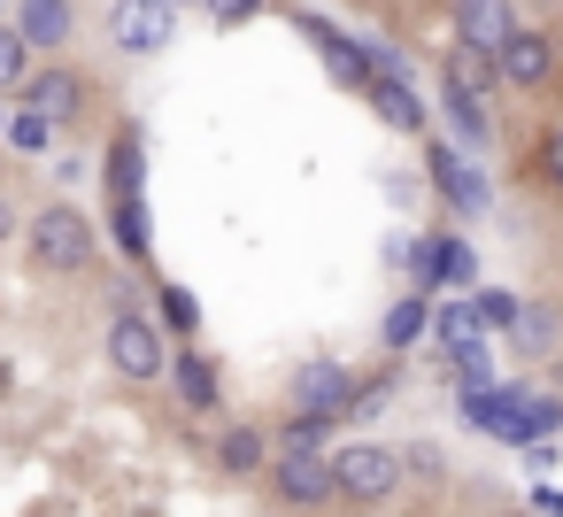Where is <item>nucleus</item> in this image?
<instances>
[{
	"instance_id": "f257e3e1",
	"label": "nucleus",
	"mask_w": 563,
	"mask_h": 517,
	"mask_svg": "<svg viewBox=\"0 0 563 517\" xmlns=\"http://www.w3.org/2000/svg\"><path fill=\"white\" fill-rule=\"evenodd\" d=\"M24 255H32V271H40V278H86V271H93V255H101V240H93L86 209L47 201V209L24 224Z\"/></svg>"
},
{
	"instance_id": "f03ea898",
	"label": "nucleus",
	"mask_w": 563,
	"mask_h": 517,
	"mask_svg": "<svg viewBox=\"0 0 563 517\" xmlns=\"http://www.w3.org/2000/svg\"><path fill=\"white\" fill-rule=\"evenodd\" d=\"M101 355H109V371L124 378V386H155V378H170V340H163V317H147V309H109V332H101Z\"/></svg>"
},
{
	"instance_id": "7ed1b4c3",
	"label": "nucleus",
	"mask_w": 563,
	"mask_h": 517,
	"mask_svg": "<svg viewBox=\"0 0 563 517\" xmlns=\"http://www.w3.org/2000/svg\"><path fill=\"white\" fill-rule=\"evenodd\" d=\"M355 409H363V378H355L347 363H332V355L294 363V378H286V417L340 425V417H355Z\"/></svg>"
},
{
	"instance_id": "20e7f679",
	"label": "nucleus",
	"mask_w": 563,
	"mask_h": 517,
	"mask_svg": "<svg viewBox=\"0 0 563 517\" xmlns=\"http://www.w3.org/2000/svg\"><path fill=\"white\" fill-rule=\"evenodd\" d=\"M332 479H340L347 509H378V502H394V486L409 479V463L386 440H347V448H332Z\"/></svg>"
},
{
	"instance_id": "39448f33",
	"label": "nucleus",
	"mask_w": 563,
	"mask_h": 517,
	"mask_svg": "<svg viewBox=\"0 0 563 517\" xmlns=\"http://www.w3.org/2000/svg\"><path fill=\"white\" fill-rule=\"evenodd\" d=\"M140 178H147V155H140V140L124 132L117 155H109V217H117V248H124L132 263H147V194H140Z\"/></svg>"
},
{
	"instance_id": "423d86ee",
	"label": "nucleus",
	"mask_w": 563,
	"mask_h": 517,
	"mask_svg": "<svg viewBox=\"0 0 563 517\" xmlns=\"http://www.w3.org/2000/svg\"><path fill=\"white\" fill-rule=\"evenodd\" d=\"M424 178H432V194H440L455 217H486V209H494V186H486V170L471 163L463 140H432V147H424Z\"/></svg>"
},
{
	"instance_id": "0eeeda50",
	"label": "nucleus",
	"mask_w": 563,
	"mask_h": 517,
	"mask_svg": "<svg viewBox=\"0 0 563 517\" xmlns=\"http://www.w3.org/2000/svg\"><path fill=\"white\" fill-rule=\"evenodd\" d=\"M170 40H178V9H170V0H109V47L117 55L147 63Z\"/></svg>"
},
{
	"instance_id": "6e6552de",
	"label": "nucleus",
	"mask_w": 563,
	"mask_h": 517,
	"mask_svg": "<svg viewBox=\"0 0 563 517\" xmlns=\"http://www.w3.org/2000/svg\"><path fill=\"white\" fill-rule=\"evenodd\" d=\"M271 494H278V509H332V502H340L332 455H317V448H278V463H271Z\"/></svg>"
},
{
	"instance_id": "1a4fd4ad",
	"label": "nucleus",
	"mask_w": 563,
	"mask_h": 517,
	"mask_svg": "<svg viewBox=\"0 0 563 517\" xmlns=\"http://www.w3.org/2000/svg\"><path fill=\"white\" fill-rule=\"evenodd\" d=\"M409 271H417V294H471L478 286V255H471V240H455V232H424L417 248H409Z\"/></svg>"
},
{
	"instance_id": "9d476101",
	"label": "nucleus",
	"mask_w": 563,
	"mask_h": 517,
	"mask_svg": "<svg viewBox=\"0 0 563 517\" xmlns=\"http://www.w3.org/2000/svg\"><path fill=\"white\" fill-rule=\"evenodd\" d=\"M517 394H525V386H463V394H455V409H463V425H471V432H486V440H501V448H532Z\"/></svg>"
},
{
	"instance_id": "9b49d317",
	"label": "nucleus",
	"mask_w": 563,
	"mask_h": 517,
	"mask_svg": "<svg viewBox=\"0 0 563 517\" xmlns=\"http://www.w3.org/2000/svg\"><path fill=\"white\" fill-rule=\"evenodd\" d=\"M494 63H501V86H509V94H548V78H555V40L532 32V24H517Z\"/></svg>"
},
{
	"instance_id": "f8f14e48",
	"label": "nucleus",
	"mask_w": 563,
	"mask_h": 517,
	"mask_svg": "<svg viewBox=\"0 0 563 517\" xmlns=\"http://www.w3.org/2000/svg\"><path fill=\"white\" fill-rule=\"evenodd\" d=\"M170 394H178L186 417H217V409H224V371H217L201 348H178V355H170Z\"/></svg>"
},
{
	"instance_id": "ddd939ff",
	"label": "nucleus",
	"mask_w": 563,
	"mask_h": 517,
	"mask_svg": "<svg viewBox=\"0 0 563 517\" xmlns=\"http://www.w3.org/2000/svg\"><path fill=\"white\" fill-rule=\"evenodd\" d=\"M271 463H278V448H271L263 425L240 417V425L217 432V471H224V479H271Z\"/></svg>"
},
{
	"instance_id": "4468645a",
	"label": "nucleus",
	"mask_w": 563,
	"mask_h": 517,
	"mask_svg": "<svg viewBox=\"0 0 563 517\" xmlns=\"http://www.w3.org/2000/svg\"><path fill=\"white\" fill-rule=\"evenodd\" d=\"M24 109H40V117L63 132V124H78V109H86V78H78V70H32V78H24Z\"/></svg>"
},
{
	"instance_id": "2eb2a0df",
	"label": "nucleus",
	"mask_w": 563,
	"mask_h": 517,
	"mask_svg": "<svg viewBox=\"0 0 563 517\" xmlns=\"http://www.w3.org/2000/svg\"><path fill=\"white\" fill-rule=\"evenodd\" d=\"M509 32H517V9H509V0H455V40H463V47L501 55Z\"/></svg>"
},
{
	"instance_id": "dca6fc26",
	"label": "nucleus",
	"mask_w": 563,
	"mask_h": 517,
	"mask_svg": "<svg viewBox=\"0 0 563 517\" xmlns=\"http://www.w3.org/2000/svg\"><path fill=\"white\" fill-rule=\"evenodd\" d=\"M432 317H440V309H432V294H417V286H409V294L386 309V324H378V348H386V355H409L417 340H432Z\"/></svg>"
},
{
	"instance_id": "f3484780",
	"label": "nucleus",
	"mask_w": 563,
	"mask_h": 517,
	"mask_svg": "<svg viewBox=\"0 0 563 517\" xmlns=\"http://www.w3.org/2000/svg\"><path fill=\"white\" fill-rule=\"evenodd\" d=\"M440 86H455V94H478V101H486V94L501 86V63H494L486 47H463V40H455V47H448V63H440Z\"/></svg>"
},
{
	"instance_id": "a211bd4d",
	"label": "nucleus",
	"mask_w": 563,
	"mask_h": 517,
	"mask_svg": "<svg viewBox=\"0 0 563 517\" xmlns=\"http://www.w3.org/2000/svg\"><path fill=\"white\" fill-rule=\"evenodd\" d=\"M363 101H371L394 132H424V101H417V86H409V78H386V70H378V78L363 86Z\"/></svg>"
},
{
	"instance_id": "6ab92c4d",
	"label": "nucleus",
	"mask_w": 563,
	"mask_h": 517,
	"mask_svg": "<svg viewBox=\"0 0 563 517\" xmlns=\"http://www.w3.org/2000/svg\"><path fill=\"white\" fill-rule=\"evenodd\" d=\"M16 32H24L32 47H70V40H78V16H70V0H24Z\"/></svg>"
},
{
	"instance_id": "aec40b11",
	"label": "nucleus",
	"mask_w": 563,
	"mask_h": 517,
	"mask_svg": "<svg viewBox=\"0 0 563 517\" xmlns=\"http://www.w3.org/2000/svg\"><path fill=\"white\" fill-rule=\"evenodd\" d=\"M440 109H448V124H455V140H463V147H486V132H494V124H486V101H478V94L440 86Z\"/></svg>"
},
{
	"instance_id": "412c9836",
	"label": "nucleus",
	"mask_w": 563,
	"mask_h": 517,
	"mask_svg": "<svg viewBox=\"0 0 563 517\" xmlns=\"http://www.w3.org/2000/svg\"><path fill=\"white\" fill-rule=\"evenodd\" d=\"M24 78H32V40L16 24H0V94H24Z\"/></svg>"
},
{
	"instance_id": "4be33fe9",
	"label": "nucleus",
	"mask_w": 563,
	"mask_h": 517,
	"mask_svg": "<svg viewBox=\"0 0 563 517\" xmlns=\"http://www.w3.org/2000/svg\"><path fill=\"white\" fill-rule=\"evenodd\" d=\"M155 309H163V332H178V340H194V332H201V309H194V294H186V286H170V278H163V286H155Z\"/></svg>"
},
{
	"instance_id": "5701e85b",
	"label": "nucleus",
	"mask_w": 563,
	"mask_h": 517,
	"mask_svg": "<svg viewBox=\"0 0 563 517\" xmlns=\"http://www.w3.org/2000/svg\"><path fill=\"white\" fill-rule=\"evenodd\" d=\"M471 301H478L486 332H509V340H517V324H525V301H517V294H501V286H478Z\"/></svg>"
},
{
	"instance_id": "b1692460",
	"label": "nucleus",
	"mask_w": 563,
	"mask_h": 517,
	"mask_svg": "<svg viewBox=\"0 0 563 517\" xmlns=\"http://www.w3.org/2000/svg\"><path fill=\"white\" fill-rule=\"evenodd\" d=\"M517 348H525V355H548V348H555V309H548V301H525Z\"/></svg>"
},
{
	"instance_id": "393cba45",
	"label": "nucleus",
	"mask_w": 563,
	"mask_h": 517,
	"mask_svg": "<svg viewBox=\"0 0 563 517\" xmlns=\"http://www.w3.org/2000/svg\"><path fill=\"white\" fill-rule=\"evenodd\" d=\"M517 409H525V432H532V440L563 432V402H555V394H532V386H525V394H517Z\"/></svg>"
},
{
	"instance_id": "a878e982",
	"label": "nucleus",
	"mask_w": 563,
	"mask_h": 517,
	"mask_svg": "<svg viewBox=\"0 0 563 517\" xmlns=\"http://www.w3.org/2000/svg\"><path fill=\"white\" fill-rule=\"evenodd\" d=\"M47 132H55V124H47L40 109H24V117L9 124V147H16V155H40V147H47Z\"/></svg>"
},
{
	"instance_id": "bb28decb",
	"label": "nucleus",
	"mask_w": 563,
	"mask_h": 517,
	"mask_svg": "<svg viewBox=\"0 0 563 517\" xmlns=\"http://www.w3.org/2000/svg\"><path fill=\"white\" fill-rule=\"evenodd\" d=\"M532 155H540V178H548V186L563 194V124H555V132H548V140L532 147Z\"/></svg>"
},
{
	"instance_id": "cd10ccee",
	"label": "nucleus",
	"mask_w": 563,
	"mask_h": 517,
	"mask_svg": "<svg viewBox=\"0 0 563 517\" xmlns=\"http://www.w3.org/2000/svg\"><path fill=\"white\" fill-rule=\"evenodd\" d=\"M255 9H263V0H209V16H217V24H247Z\"/></svg>"
},
{
	"instance_id": "c85d7f7f",
	"label": "nucleus",
	"mask_w": 563,
	"mask_h": 517,
	"mask_svg": "<svg viewBox=\"0 0 563 517\" xmlns=\"http://www.w3.org/2000/svg\"><path fill=\"white\" fill-rule=\"evenodd\" d=\"M532 517H563V494L555 486H532Z\"/></svg>"
},
{
	"instance_id": "c756f323",
	"label": "nucleus",
	"mask_w": 563,
	"mask_h": 517,
	"mask_svg": "<svg viewBox=\"0 0 563 517\" xmlns=\"http://www.w3.org/2000/svg\"><path fill=\"white\" fill-rule=\"evenodd\" d=\"M0 240H16V201L0 194Z\"/></svg>"
},
{
	"instance_id": "7c9ffc66",
	"label": "nucleus",
	"mask_w": 563,
	"mask_h": 517,
	"mask_svg": "<svg viewBox=\"0 0 563 517\" xmlns=\"http://www.w3.org/2000/svg\"><path fill=\"white\" fill-rule=\"evenodd\" d=\"M170 9H194V0H170ZM201 9H209V0H201Z\"/></svg>"
},
{
	"instance_id": "2f4dec72",
	"label": "nucleus",
	"mask_w": 563,
	"mask_h": 517,
	"mask_svg": "<svg viewBox=\"0 0 563 517\" xmlns=\"http://www.w3.org/2000/svg\"><path fill=\"white\" fill-rule=\"evenodd\" d=\"M501 517H532V509H501Z\"/></svg>"
},
{
	"instance_id": "473e14b6",
	"label": "nucleus",
	"mask_w": 563,
	"mask_h": 517,
	"mask_svg": "<svg viewBox=\"0 0 563 517\" xmlns=\"http://www.w3.org/2000/svg\"><path fill=\"white\" fill-rule=\"evenodd\" d=\"M0 132H9V124H0Z\"/></svg>"
}]
</instances>
